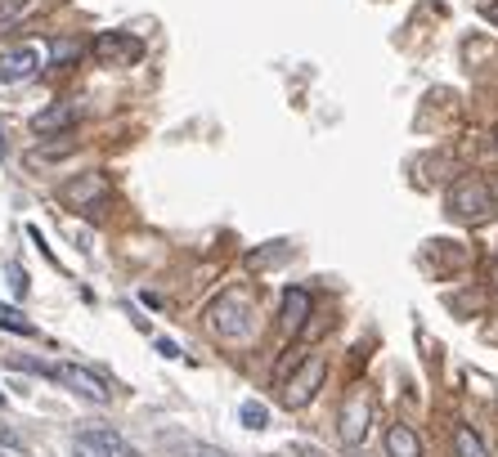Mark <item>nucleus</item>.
Masks as SVG:
<instances>
[{
	"label": "nucleus",
	"mask_w": 498,
	"mask_h": 457,
	"mask_svg": "<svg viewBox=\"0 0 498 457\" xmlns=\"http://www.w3.org/2000/svg\"><path fill=\"white\" fill-rule=\"evenodd\" d=\"M207 327H212L216 337H224V341L247 337V327H252V296L238 292V287L221 292L216 301L207 305Z\"/></svg>",
	"instance_id": "f257e3e1"
},
{
	"label": "nucleus",
	"mask_w": 498,
	"mask_h": 457,
	"mask_svg": "<svg viewBox=\"0 0 498 457\" xmlns=\"http://www.w3.org/2000/svg\"><path fill=\"white\" fill-rule=\"evenodd\" d=\"M324 377H328V363L315 355V358H306L292 377H287V386H283V408H306L315 395H319V386H324Z\"/></svg>",
	"instance_id": "f03ea898"
},
{
	"label": "nucleus",
	"mask_w": 498,
	"mask_h": 457,
	"mask_svg": "<svg viewBox=\"0 0 498 457\" xmlns=\"http://www.w3.org/2000/svg\"><path fill=\"white\" fill-rule=\"evenodd\" d=\"M55 381H63V386H72L81 400H95V404H109L112 390L109 381L99 377V372H90V368H81V363H55Z\"/></svg>",
	"instance_id": "7ed1b4c3"
},
{
	"label": "nucleus",
	"mask_w": 498,
	"mask_h": 457,
	"mask_svg": "<svg viewBox=\"0 0 498 457\" xmlns=\"http://www.w3.org/2000/svg\"><path fill=\"white\" fill-rule=\"evenodd\" d=\"M41 72V46H14V50L0 54V81L5 86H23V81H32Z\"/></svg>",
	"instance_id": "20e7f679"
},
{
	"label": "nucleus",
	"mask_w": 498,
	"mask_h": 457,
	"mask_svg": "<svg viewBox=\"0 0 498 457\" xmlns=\"http://www.w3.org/2000/svg\"><path fill=\"white\" fill-rule=\"evenodd\" d=\"M490 189L481 184V180H462V184H453V193H449V211L453 215H462V220H485L490 215Z\"/></svg>",
	"instance_id": "39448f33"
},
{
	"label": "nucleus",
	"mask_w": 498,
	"mask_h": 457,
	"mask_svg": "<svg viewBox=\"0 0 498 457\" xmlns=\"http://www.w3.org/2000/svg\"><path fill=\"white\" fill-rule=\"evenodd\" d=\"M95 58L112 63V68H126V63H140L144 58V46L130 32H104V36H95Z\"/></svg>",
	"instance_id": "423d86ee"
},
{
	"label": "nucleus",
	"mask_w": 498,
	"mask_h": 457,
	"mask_svg": "<svg viewBox=\"0 0 498 457\" xmlns=\"http://www.w3.org/2000/svg\"><path fill=\"white\" fill-rule=\"evenodd\" d=\"M373 412H378V408H373V395H368V390H359L350 404L341 408V426H337V431H341V440H346V444H359V440L368 435Z\"/></svg>",
	"instance_id": "0eeeda50"
},
{
	"label": "nucleus",
	"mask_w": 498,
	"mask_h": 457,
	"mask_svg": "<svg viewBox=\"0 0 498 457\" xmlns=\"http://www.w3.org/2000/svg\"><path fill=\"white\" fill-rule=\"evenodd\" d=\"M72 453L77 457H135L112 431H77L72 440Z\"/></svg>",
	"instance_id": "6e6552de"
},
{
	"label": "nucleus",
	"mask_w": 498,
	"mask_h": 457,
	"mask_svg": "<svg viewBox=\"0 0 498 457\" xmlns=\"http://www.w3.org/2000/svg\"><path fill=\"white\" fill-rule=\"evenodd\" d=\"M306 318H310V292H306V287H283V301H278V323H283V332H287V337L301 332Z\"/></svg>",
	"instance_id": "1a4fd4ad"
},
{
	"label": "nucleus",
	"mask_w": 498,
	"mask_h": 457,
	"mask_svg": "<svg viewBox=\"0 0 498 457\" xmlns=\"http://www.w3.org/2000/svg\"><path fill=\"white\" fill-rule=\"evenodd\" d=\"M77 117H81L77 103H50V108H41V112L32 117V130H36V135H55V130H67Z\"/></svg>",
	"instance_id": "9d476101"
},
{
	"label": "nucleus",
	"mask_w": 498,
	"mask_h": 457,
	"mask_svg": "<svg viewBox=\"0 0 498 457\" xmlns=\"http://www.w3.org/2000/svg\"><path fill=\"white\" fill-rule=\"evenodd\" d=\"M387 453L390 457H422V440H418V431L404 426V421L387 426Z\"/></svg>",
	"instance_id": "9b49d317"
},
{
	"label": "nucleus",
	"mask_w": 498,
	"mask_h": 457,
	"mask_svg": "<svg viewBox=\"0 0 498 457\" xmlns=\"http://www.w3.org/2000/svg\"><path fill=\"white\" fill-rule=\"evenodd\" d=\"M453 449H458V457H490L485 440H481L472 426H458V431H453Z\"/></svg>",
	"instance_id": "f8f14e48"
},
{
	"label": "nucleus",
	"mask_w": 498,
	"mask_h": 457,
	"mask_svg": "<svg viewBox=\"0 0 498 457\" xmlns=\"http://www.w3.org/2000/svg\"><path fill=\"white\" fill-rule=\"evenodd\" d=\"M99 189H104V180H99V175H86V180H77V184H67V189H63V203H67V206H86V198H95Z\"/></svg>",
	"instance_id": "ddd939ff"
},
{
	"label": "nucleus",
	"mask_w": 498,
	"mask_h": 457,
	"mask_svg": "<svg viewBox=\"0 0 498 457\" xmlns=\"http://www.w3.org/2000/svg\"><path fill=\"white\" fill-rule=\"evenodd\" d=\"M238 421H243L247 431H265V426H270V412H265V404L247 400V404L238 408Z\"/></svg>",
	"instance_id": "4468645a"
},
{
	"label": "nucleus",
	"mask_w": 498,
	"mask_h": 457,
	"mask_svg": "<svg viewBox=\"0 0 498 457\" xmlns=\"http://www.w3.org/2000/svg\"><path fill=\"white\" fill-rule=\"evenodd\" d=\"M0 327H9V332H23V337H32V332H36V327H32V323H27V318H23L14 305H0Z\"/></svg>",
	"instance_id": "2eb2a0df"
},
{
	"label": "nucleus",
	"mask_w": 498,
	"mask_h": 457,
	"mask_svg": "<svg viewBox=\"0 0 498 457\" xmlns=\"http://www.w3.org/2000/svg\"><path fill=\"white\" fill-rule=\"evenodd\" d=\"M27 9H32V0H0V32H5L9 23H18Z\"/></svg>",
	"instance_id": "dca6fc26"
},
{
	"label": "nucleus",
	"mask_w": 498,
	"mask_h": 457,
	"mask_svg": "<svg viewBox=\"0 0 498 457\" xmlns=\"http://www.w3.org/2000/svg\"><path fill=\"white\" fill-rule=\"evenodd\" d=\"M9 368H23V372H36V377H55V363H41V358L9 355Z\"/></svg>",
	"instance_id": "f3484780"
},
{
	"label": "nucleus",
	"mask_w": 498,
	"mask_h": 457,
	"mask_svg": "<svg viewBox=\"0 0 498 457\" xmlns=\"http://www.w3.org/2000/svg\"><path fill=\"white\" fill-rule=\"evenodd\" d=\"M287 247H265V252H252L247 255V269H261V265H270V260H283Z\"/></svg>",
	"instance_id": "a211bd4d"
},
{
	"label": "nucleus",
	"mask_w": 498,
	"mask_h": 457,
	"mask_svg": "<svg viewBox=\"0 0 498 457\" xmlns=\"http://www.w3.org/2000/svg\"><path fill=\"white\" fill-rule=\"evenodd\" d=\"M77 54H81V46H77V41H55V63H58V68H67Z\"/></svg>",
	"instance_id": "6ab92c4d"
},
{
	"label": "nucleus",
	"mask_w": 498,
	"mask_h": 457,
	"mask_svg": "<svg viewBox=\"0 0 498 457\" xmlns=\"http://www.w3.org/2000/svg\"><path fill=\"white\" fill-rule=\"evenodd\" d=\"M5 274H9V287H14V296H27V269H18V265H9Z\"/></svg>",
	"instance_id": "aec40b11"
},
{
	"label": "nucleus",
	"mask_w": 498,
	"mask_h": 457,
	"mask_svg": "<svg viewBox=\"0 0 498 457\" xmlns=\"http://www.w3.org/2000/svg\"><path fill=\"white\" fill-rule=\"evenodd\" d=\"M0 444H5V449H18V444H23V435H18L9 421H0Z\"/></svg>",
	"instance_id": "412c9836"
},
{
	"label": "nucleus",
	"mask_w": 498,
	"mask_h": 457,
	"mask_svg": "<svg viewBox=\"0 0 498 457\" xmlns=\"http://www.w3.org/2000/svg\"><path fill=\"white\" fill-rule=\"evenodd\" d=\"M158 355H162V358H180V346H175L171 337H158Z\"/></svg>",
	"instance_id": "4be33fe9"
},
{
	"label": "nucleus",
	"mask_w": 498,
	"mask_h": 457,
	"mask_svg": "<svg viewBox=\"0 0 498 457\" xmlns=\"http://www.w3.org/2000/svg\"><path fill=\"white\" fill-rule=\"evenodd\" d=\"M485 18H490V23H498V0H485Z\"/></svg>",
	"instance_id": "5701e85b"
},
{
	"label": "nucleus",
	"mask_w": 498,
	"mask_h": 457,
	"mask_svg": "<svg viewBox=\"0 0 498 457\" xmlns=\"http://www.w3.org/2000/svg\"><path fill=\"white\" fill-rule=\"evenodd\" d=\"M198 457H224L221 449H198Z\"/></svg>",
	"instance_id": "b1692460"
},
{
	"label": "nucleus",
	"mask_w": 498,
	"mask_h": 457,
	"mask_svg": "<svg viewBox=\"0 0 498 457\" xmlns=\"http://www.w3.org/2000/svg\"><path fill=\"white\" fill-rule=\"evenodd\" d=\"M490 278H494V287H498V260H494V265H490Z\"/></svg>",
	"instance_id": "393cba45"
},
{
	"label": "nucleus",
	"mask_w": 498,
	"mask_h": 457,
	"mask_svg": "<svg viewBox=\"0 0 498 457\" xmlns=\"http://www.w3.org/2000/svg\"><path fill=\"white\" fill-rule=\"evenodd\" d=\"M0 157H5V130H0Z\"/></svg>",
	"instance_id": "a878e982"
},
{
	"label": "nucleus",
	"mask_w": 498,
	"mask_h": 457,
	"mask_svg": "<svg viewBox=\"0 0 498 457\" xmlns=\"http://www.w3.org/2000/svg\"><path fill=\"white\" fill-rule=\"evenodd\" d=\"M0 408H5V390H0Z\"/></svg>",
	"instance_id": "bb28decb"
}]
</instances>
